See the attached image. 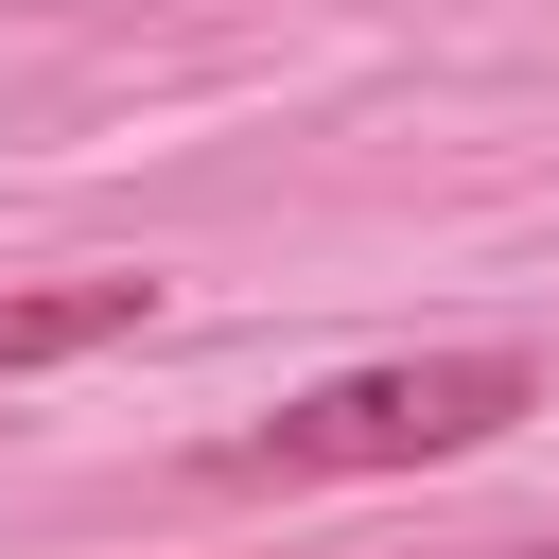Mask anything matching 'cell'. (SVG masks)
I'll return each mask as SVG.
<instances>
[{"mask_svg": "<svg viewBox=\"0 0 559 559\" xmlns=\"http://www.w3.org/2000/svg\"><path fill=\"white\" fill-rule=\"evenodd\" d=\"M122 332H157V280H0V384L87 367V349H122Z\"/></svg>", "mask_w": 559, "mask_h": 559, "instance_id": "7a4b0ae2", "label": "cell"}, {"mask_svg": "<svg viewBox=\"0 0 559 559\" xmlns=\"http://www.w3.org/2000/svg\"><path fill=\"white\" fill-rule=\"evenodd\" d=\"M507 419H542V349H402V367H332L280 419L210 437V489H332V472H437L489 454Z\"/></svg>", "mask_w": 559, "mask_h": 559, "instance_id": "6da1fadb", "label": "cell"}, {"mask_svg": "<svg viewBox=\"0 0 559 559\" xmlns=\"http://www.w3.org/2000/svg\"><path fill=\"white\" fill-rule=\"evenodd\" d=\"M454 559H559V524H542V542H454Z\"/></svg>", "mask_w": 559, "mask_h": 559, "instance_id": "3957f363", "label": "cell"}]
</instances>
